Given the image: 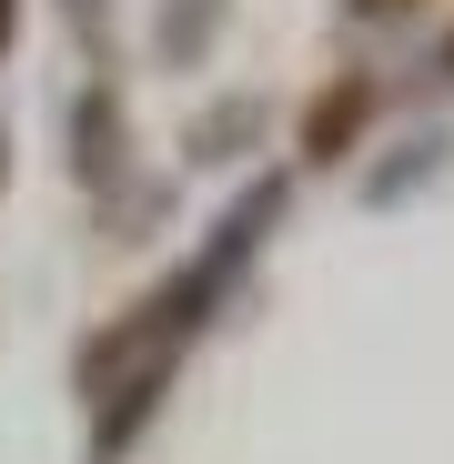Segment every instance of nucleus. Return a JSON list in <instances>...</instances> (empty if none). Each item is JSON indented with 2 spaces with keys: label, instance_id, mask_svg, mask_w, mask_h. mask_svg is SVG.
<instances>
[{
  "label": "nucleus",
  "instance_id": "obj_2",
  "mask_svg": "<svg viewBox=\"0 0 454 464\" xmlns=\"http://www.w3.org/2000/svg\"><path fill=\"white\" fill-rule=\"evenodd\" d=\"M0 21H11V0H0Z\"/></svg>",
  "mask_w": 454,
  "mask_h": 464
},
{
  "label": "nucleus",
  "instance_id": "obj_1",
  "mask_svg": "<svg viewBox=\"0 0 454 464\" xmlns=\"http://www.w3.org/2000/svg\"><path fill=\"white\" fill-rule=\"evenodd\" d=\"M373 11H404V0H373Z\"/></svg>",
  "mask_w": 454,
  "mask_h": 464
}]
</instances>
